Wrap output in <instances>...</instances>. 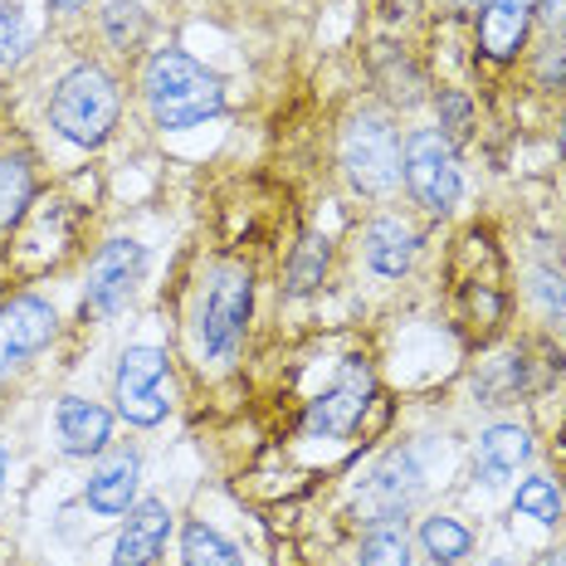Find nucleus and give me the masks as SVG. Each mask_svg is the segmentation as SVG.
<instances>
[{"label":"nucleus","instance_id":"1","mask_svg":"<svg viewBox=\"0 0 566 566\" xmlns=\"http://www.w3.org/2000/svg\"><path fill=\"white\" fill-rule=\"evenodd\" d=\"M142 98L161 133H186L226 113V84L176 44L151 50V59L142 64Z\"/></svg>","mask_w":566,"mask_h":566},{"label":"nucleus","instance_id":"2","mask_svg":"<svg viewBox=\"0 0 566 566\" xmlns=\"http://www.w3.org/2000/svg\"><path fill=\"white\" fill-rule=\"evenodd\" d=\"M450 293L454 317L474 342H489L509 317V289H503V259L483 230L459 234V250L450 259Z\"/></svg>","mask_w":566,"mask_h":566},{"label":"nucleus","instance_id":"3","mask_svg":"<svg viewBox=\"0 0 566 566\" xmlns=\"http://www.w3.org/2000/svg\"><path fill=\"white\" fill-rule=\"evenodd\" d=\"M123 117V93L103 64H74L50 93V127L74 147H103Z\"/></svg>","mask_w":566,"mask_h":566},{"label":"nucleus","instance_id":"4","mask_svg":"<svg viewBox=\"0 0 566 566\" xmlns=\"http://www.w3.org/2000/svg\"><path fill=\"white\" fill-rule=\"evenodd\" d=\"M254 313V274L250 264H216L200 289V308H196V342L206 352V361H220L230 367L234 352L244 342V327H250Z\"/></svg>","mask_w":566,"mask_h":566},{"label":"nucleus","instance_id":"5","mask_svg":"<svg viewBox=\"0 0 566 566\" xmlns=\"http://www.w3.org/2000/svg\"><path fill=\"white\" fill-rule=\"evenodd\" d=\"M400 151H406V142H400L396 123L381 108H357L347 123H342L337 157H342V171H347L352 191H361V196L396 191Z\"/></svg>","mask_w":566,"mask_h":566},{"label":"nucleus","instance_id":"6","mask_svg":"<svg viewBox=\"0 0 566 566\" xmlns=\"http://www.w3.org/2000/svg\"><path fill=\"white\" fill-rule=\"evenodd\" d=\"M400 176H406L410 200L424 210V216H450L464 181H459V157L454 142L434 127H416L406 137V151H400Z\"/></svg>","mask_w":566,"mask_h":566},{"label":"nucleus","instance_id":"7","mask_svg":"<svg viewBox=\"0 0 566 566\" xmlns=\"http://www.w3.org/2000/svg\"><path fill=\"white\" fill-rule=\"evenodd\" d=\"M371 396H376V376L361 357H347L337 371V381L327 386L323 396L308 400L303 410V434L308 440H352L361 430L371 410Z\"/></svg>","mask_w":566,"mask_h":566},{"label":"nucleus","instance_id":"8","mask_svg":"<svg viewBox=\"0 0 566 566\" xmlns=\"http://www.w3.org/2000/svg\"><path fill=\"white\" fill-rule=\"evenodd\" d=\"M167 371H171V357L161 347H127L117 357V376H113L117 416L127 424H137V430H151V424L167 420V410H171Z\"/></svg>","mask_w":566,"mask_h":566},{"label":"nucleus","instance_id":"9","mask_svg":"<svg viewBox=\"0 0 566 566\" xmlns=\"http://www.w3.org/2000/svg\"><path fill=\"white\" fill-rule=\"evenodd\" d=\"M54 333H59V313L40 293H15V298L0 303V381L25 371L54 342Z\"/></svg>","mask_w":566,"mask_h":566},{"label":"nucleus","instance_id":"10","mask_svg":"<svg viewBox=\"0 0 566 566\" xmlns=\"http://www.w3.org/2000/svg\"><path fill=\"white\" fill-rule=\"evenodd\" d=\"M142 269H147V250L137 240H108L88 264V283H84V313H93L98 323H108L133 303Z\"/></svg>","mask_w":566,"mask_h":566},{"label":"nucleus","instance_id":"11","mask_svg":"<svg viewBox=\"0 0 566 566\" xmlns=\"http://www.w3.org/2000/svg\"><path fill=\"white\" fill-rule=\"evenodd\" d=\"M54 434L69 459H98L113 444V410L84 396H64L54 406Z\"/></svg>","mask_w":566,"mask_h":566},{"label":"nucleus","instance_id":"12","mask_svg":"<svg viewBox=\"0 0 566 566\" xmlns=\"http://www.w3.org/2000/svg\"><path fill=\"white\" fill-rule=\"evenodd\" d=\"M537 20V0H483L479 6V50L489 64H513Z\"/></svg>","mask_w":566,"mask_h":566},{"label":"nucleus","instance_id":"13","mask_svg":"<svg viewBox=\"0 0 566 566\" xmlns=\"http://www.w3.org/2000/svg\"><path fill=\"white\" fill-rule=\"evenodd\" d=\"M424 489V464L410 444H396L381 464L371 469V483H367V503H371V517L381 513H410V503L420 499Z\"/></svg>","mask_w":566,"mask_h":566},{"label":"nucleus","instance_id":"14","mask_svg":"<svg viewBox=\"0 0 566 566\" xmlns=\"http://www.w3.org/2000/svg\"><path fill=\"white\" fill-rule=\"evenodd\" d=\"M171 537V509L161 499H142L127 509V523L113 542V566H151Z\"/></svg>","mask_w":566,"mask_h":566},{"label":"nucleus","instance_id":"15","mask_svg":"<svg viewBox=\"0 0 566 566\" xmlns=\"http://www.w3.org/2000/svg\"><path fill=\"white\" fill-rule=\"evenodd\" d=\"M137 474H142V459L133 450L98 454V464H93V474L84 483L88 509L103 513V517H123L137 503Z\"/></svg>","mask_w":566,"mask_h":566},{"label":"nucleus","instance_id":"16","mask_svg":"<svg viewBox=\"0 0 566 566\" xmlns=\"http://www.w3.org/2000/svg\"><path fill=\"white\" fill-rule=\"evenodd\" d=\"M533 434H527V424L517 420H499L489 424V430L479 434V454H474V479H483L489 489H499V483H509V474L533 459Z\"/></svg>","mask_w":566,"mask_h":566},{"label":"nucleus","instance_id":"17","mask_svg":"<svg viewBox=\"0 0 566 566\" xmlns=\"http://www.w3.org/2000/svg\"><path fill=\"white\" fill-rule=\"evenodd\" d=\"M361 244H367L371 274H381V279H406L410 264H416V254H420V234L400 216H376L367 226V234H361Z\"/></svg>","mask_w":566,"mask_h":566},{"label":"nucleus","instance_id":"18","mask_svg":"<svg viewBox=\"0 0 566 566\" xmlns=\"http://www.w3.org/2000/svg\"><path fill=\"white\" fill-rule=\"evenodd\" d=\"M361 566H410V527L406 513H381L367 517V533H361Z\"/></svg>","mask_w":566,"mask_h":566},{"label":"nucleus","instance_id":"19","mask_svg":"<svg viewBox=\"0 0 566 566\" xmlns=\"http://www.w3.org/2000/svg\"><path fill=\"white\" fill-rule=\"evenodd\" d=\"M34 206V167L30 157H0V230H15Z\"/></svg>","mask_w":566,"mask_h":566},{"label":"nucleus","instance_id":"20","mask_svg":"<svg viewBox=\"0 0 566 566\" xmlns=\"http://www.w3.org/2000/svg\"><path fill=\"white\" fill-rule=\"evenodd\" d=\"M420 547H424V557L430 562H440V566H459L474 552V533H469L459 517H424L420 523Z\"/></svg>","mask_w":566,"mask_h":566},{"label":"nucleus","instance_id":"21","mask_svg":"<svg viewBox=\"0 0 566 566\" xmlns=\"http://www.w3.org/2000/svg\"><path fill=\"white\" fill-rule=\"evenodd\" d=\"M98 25H103L108 50L133 54V50H142V40H147V10H142L137 0H108V6L98 10Z\"/></svg>","mask_w":566,"mask_h":566},{"label":"nucleus","instance_id":"22","mask_svg":"<svg viewBox=\"0 0 566 566\" xmlns=\"http://www.w3.org/2000/svg\"><path fill=\"white\" fill-rule=\"evenodd\" d=\"M327 259H333V250H327L323 234H303V240L293 244V259H289V293H293V298H303V293L323 289Z\"/></svg>","mask_w":566,"mask_h":566},{"label":"nucleus","instance_id":"23","mask_svg":"<svg viewBox=\"0 0 566 566\" xmlns=\"http://www.w3.org/2000/svg\"><path fill=\"white\" fill-rule=\"evenodd\" d=\"M513 509L523 513V517H533V523H542V527H557L566 503H562V489H557V483H552L547 474H533V479L517 483Z\"/></svg>","mask_w":566,"mask_h":566},{"label":"nucleus","instance_id":"24","mask_svg":"<svg viewBox=\"0 0 566 566\" xmlns=\"http://www.w3.org/2000/svg\"><path fill=\"white\" fill-rule=\"evenodd\" d=\"M181 557H186V566H244L240 552H234L230 542L220 537L210 523H186V533H181Z\"/></svg>","mask_w":566,"mask_h":566},{"label":"nucleus","instance_id":"25","mask_svg":"<svg viewBox=\"0 0 566 566\" xmlns=\"http://www.w3.org/2000/svg\"><path fill=\"white\" fill-rule=\"evenodd\" d=\"M30 50V30H25V10L15 0H0V69L15 64Z\"/></svg>","mask_w":566,"mask_h":566},{"label":"nucleus","instance_id":"26","mask_svg":"<svg viewBox=\"0 0 566 566\" xmlns=\"http://www.w3.org/2000/svg\"><path fill=\"white\" fill-rule=\"evenodd\" d=\"M533 298L542 303V313H547V323L566 333V279L562 274H533Z\"/></svg>","mask_w":566,"mask_h":566},{"label":"nucleus","instance_id":"27","mask_svg":"<svg viewBox=\"0 0 566 566\" xmlns=\"http://www.w3.org/2000/svg\"><path fill=\"white\" fill-rule=\"evenodd\" d=\"M440 127L450 142H464L469 127H474V108H469V98L459 88H444L440 93Z\"/></svg>","mask_w":566,"mask_h":566},{"label":"nucleus","instance_id":"28","mask_svg":"<svg viewBox=\"0 0 566 566\" xmlns=\"http://www.w3.org/2000/svg\"><path fill=\"white\" fill-rule=\"evenodd\" d=\"M537 78H542V88H566V34H557V40L542 50Z\"/></svg>","mask_w":566,"mask_h":566},{"label":"nucleus","instance_id":"29","mask_svg":"<svg viewBox=\"0 0 566 566\" xmlns=\"http://www.w3.org/2000/svg\"><path fill=\"white\" fill-rule=\"evenodd\" d=\"M537 15L547 20L552 30H566V0H537Z\"/></svg>","mask_w":566,"mask_h":566},{"label":"nucleus","instance_id":"30","mask_svg":"<svg viewBox=\"0 0 566 566\" xmlns=\"http://www.w3.org/2000/svg\"><path fill=\"white\" fill-rule=\"evenodd\" d=\"M88 0H50V10L54 15H78V10H84Z\"/></svg>","mask_w":566,"mask_h":566},{"label":"nucleus","instance_id":"31","mask_svg":"<svg viewBox=\"0 0 566 566\" xmlns=\"http://www.w3.org/2000/svg\"><path fill=\"white\" fill-rule=\"evenodd\" d=\"M537 566H566V547H557V552H542Z\"/></svg>","mask_w":566,"mask_h":566},{"label":"nucleus","instance_id":"32","mask_svg":"<svg viewBox=\"0 0 566 566\" xmlns=\"http://www.w3.org/2000/svg\"><path fill=\"white\" fill-rule=\"evenodd\" d=\"M440 10H474V6H483V0H434Z\"/></svg>","mask_w":566,"mask_h":566},{"label":"nucleus","instance_id":"33","mask_svg":"<svg viewBox=\"0 0 566 566\" xmlns=\"http://www.w3.org/2000/svg\"><path fill=\"white\" fill-rule=\"evenodd\" d=\"M557 151H562V161H566V113H562V123H557Z\"/></svg>","mask_w":566,"mask_h":566},{"label":"nucleus","instance_id":"34","mask_svg":"<svg viewBox=\"0 0 566 566\" xmlns=\"http://www.w3.org/2000/svg\"><path fill=\"white\" fill-rule=\"evenodd\" d=\"M6 474H10V454H6V444H0V489H6Z\"/></svg>","mask_w":566,"mask_h":566},{"label":"nucleus","instance_id":"35","mask_svg":"<svg viewBox=\"0 0 566 566\" xmlns=\"http://www.w3.org/2000/svg\"><path fill=\"white\" fill-rule=\"evenodd\" d=\"M489 566H517L513 557H489Z\"/></svg>","mask_w":566,"mask_h":566}]
</instances>
